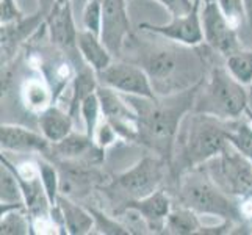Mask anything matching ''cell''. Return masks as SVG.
Returning a JSON list of instances; mask_svg holds the SVG:
<instances>
[{"label": "cell", "mask_w": 252, "mask_h": 235, "mask_svg": "<svg viewBox=\"0 0 252 235\" xmlns=\"http://www.w3.org/2000/svg\"><path fill=\"white\" fill-rule=\"evenodd\" d=\"M202 83V82H201ZM201 83L188 90L166 96L163 101L141 98V107L128 99L138 113V138L168 163L172 159L179 129L184 118L193 110Z\"/></svg>", "instance_id": "1"}, {"label": "cell", "mask_w": 252, "mask_h": 235, "mask_svg": "<svg viewBox=\"0 0 252 235\" xmlns=\"http://www.w3.org/2000/svg\"><path fill=\"white\" fill-rule=\"evenodd\" d=\"M140 66L149 75L155 94L169 96L202 82V62L179 47L147 50Z\"/></svg>", "instance_id": "2"}, {"label": "cell", "mask_w": 252, "mask_h": 235, "mask_svg": "<svg viewBox=\"0 0 252 235\" xmlns=\"http://www.w3.org/2000/svg\"><path fill=\"white\" fill-rule=\"evenodd\" d=\"M205 165L185 169L179 179V201L196 213L220 216L225 221L240 218V208L230 199V195L216 184Z\"/></svg>", "instance_id": "3"}, {"label": "cell", "mask_w": 252, "mask_h": 235, "mask_svg": "<svg viewBox=\"0 0 252 235\" xmlns=\"http://www.w3.org/2000/svg\"><path fill=\"white\" fill-rule=\"evenodd\" d=\"M187 129L182 138V162L185 169L201 167L218 157L227 140V121L208 113L196 111L182 121ZM184 169V171H185Z\"/></svg>", "instance_id": "4"}, {"label": "cell", "mask_w": 252, "mask_h": 235, "mask_svg": "<svg viewBox=\"0 0 252 235\" xmlns=\"http://www.w3.org/2000/svg\"><path fill=\"white\" fill-rule=\"evenodd\" d=\"M194 103L196 111L208 113L222 121H232L246 113L249 107V94L246 86L235 80L227 67L218 66L212 69L204 90L199 86Z\"/></svg>", "instance_id": "5"}, {"label": "cell", "mask_w": 252, "mask_h": 235, "mask_svg": "<svg viewBox=\"0 0 252 235\" xmlns=\"http://www.w3.org/2000/svg\"><path fill=\"white\" fill-rule=\"evenodd\" d=\"M220 167L221 180H215L225 193L243 201L252 199V162L230 143L215 157Z\"/></svg>", "instance_id": "6"}, {"label": "cell", "mask_w": 252, "mask_h": 235, "mask_svg": "<svg viewBox=\"0 0 252 235\" xmlns=\"http://www.w3.org/2000/svg\"><path fill=\"white\" fill-rule=\"evenodd\" d=\"M97 80L100 85L116 90L124 96H136V98L147 99L157 98L149 75L138 65L113 60L103 71L97 72Z\"/></svg>", "instance_id": "7"}, {"label": "cell", "mask_w": 252, "mask_h": 235, "mask_svg": "<svg viewBox=\"0 0 252 235\" xmlns=\"http://www.w3.org/2000/svg\"><path fill=\"white\" fill-rule=\"evenodd\" d=\"M201 19L204 30V41L215 52L227 58L229 55L240 50L237 27L233 25L229 17L224 14L220 3L216 0L212 2H202L201 6Z\"/></svg>", "instance_id": "8"}, {"label": "cell", "mask_w": 252, "mask_h": 235, "mask_svg": "<svg viewBox=\"0 0 252 235\" xmlns=\"http://www.w3.org/2000/svg\"><path fill=\"white\" fill-rule=\"evenodd\" d=\"M164 162L161 157H144L116 179V185L132 199H141L157 191L164 177Z\"/></svg>", "instance_id": "9"}, {"label": "cell", "mask_w": 252, "mask_h": 235, "mask_svg": "<svg viewBox=\"0 0 252 235\" xmlns=\"http://www.w3.org/2000/svg\"><path fill=\"white\" fill-rule=\"evenodd\" d=\"M201 6H202V0H194V6L189 13L184 16H172V21L168 24H161V25L143 24L140 29L149 33H155L166 39H171L174 42H177V44L196 47L204 42Z\"/></svg>", "instance_id": "10"}, {"label": "cell", "mask_w": 252, "mask_h": 235, "mask_svg": "<svg viewBox=\"0 0 252 235\" xmlns=\"http://www.w3.org/2000/svg\"><path fill=\"white\" fill-rule=\"evenodd\" d=\"M100 101L102 116L115 127L119 136L136 140L138 138V113L130 101L121 98V93L99 83L95 90Z\"/></svg>", "instance_id": "11"}, {"label": "cell", "mask_w": 252, "mask_h": 235, "mask_svg": "<svg viewBox=\"0 0 252 235\" xmlns=\"http://www.w3.org/2000/svg\"><path fill=\"white\" fill-rule=\"evenodd\" d=\"M127 0H103L99 38L113 57L123 54L126 39L130 36Z\"/></svg>", "instance_id": "12"}, {"label": "cell", "mask_w": 252, "mask_h": 235, "mask_svg": "<svg viewBox=\"0 0 252 235\" xmlns=\"http://www.w3.org/2000/svg\"><path fill=\"white\" fill-rule=\"evenodd\" d=\"M0 146H2V151H13L19 154H42L50 147V141L42 134H36L22 126L2 124L0 127Z\"/></svg>", "instance_id": "13"}, {"label": "cell", "mask_w": 252, "mask_h": 235, "mask_svg": "<svg viewBox=\"0 0 252 235\" xmlns=\"http://www.w3.org/2000/svg\"><path fill=\"white\" fill-rule=\"evenodd\" d=\"M47 27L50 41L62 49H69L77 44V29L72 16L71 2L55 3L54 10L49 14Z\"/></svg>", "instance_id": "14"}, {"label": "cell", "mask_w": 252, "mask_h": 235, "mask_svg": "<svg viewBox=\"0 0 252 235\" xmlns=\"http://www.w3.org/2000/svg\"><path fill=\"white\" fill-rule=\"evenodd\" d=\"M127 205L136 208L144 216V220L149 223L152 232L164 229V223H166L169 212L172 210L171 199L163 190L154 191V193L141 199H132V201L127 202Z\"/></svg>", "instance_id": "15"}, {"label": "cell", "mask_w": 252, "mask_h": 235, "mask_svg": "<svg viewBox=\"0 0 252 235\" xmlns=\"http://www.w3.org/2000/svg\"><path fill=\"white\" fill-rule=\"evenodd\" d=\"M57 207L60 212V218H62L63 223V228L67 234L85 235L90 234L91 229L95 226L94 215L91 213V210H86V208L71 201L64 195L58 196Z\"/></svg>", "instance_id": "16"}, {"label": "cell", "mask_w": 252, "mask_h": 235, "mask_svg": "<svg viewBox=\"0 0 252 235\" xmlns=\"http://www.w3.org/2000/svg\"><path fill=\"white\" fill-rule=\"evenodd\" d=\"M75 47L79 49L85 63L90 67H93L95 74L103 71V69L113 62V55L105 47V44L102 42V39L90 30H85V29L79 30Z\"/></svg>", "instance_id": "17"}, {"label": "cell", "mask_w": 252, "mask_h": 235, "mask_svg": "<svg viewBox=\"0 0 252 235\" xmlns=\"http://www.w3.org/2000/svg\"><path fill=\"white\" fill-rule=\"evenodd\" d=\"M38 124L41 134L44 135L50 144L58 143L72 134V115L57 105H50L39 113Z\"/></svg>", "instance_id": "18"}, {"label": "cell", "mask_w": 252, "mask_h": 235, "mask_svg": "<svg viewBox=\"0 0 252 235\" xmlns=\"http://www.w3.org/2000/svg\"><path fill=\"white\" fill-rule=\"evenodd\" d=\"M0 202L2 207L25 205L24 191L16 167L5 155H2V168H0Z\"/></svg>", "instance_id": "19"}, {"label": "cell", "mask_w": 252, "mask_h": 235, "mask_svg": "<svg viewBox=\"0 0 252 235\" xmlns=\"http://www.w3.org/2000/svg\"><path fill=\"white\" fill-rule=\"evenodd\" d=\"M201 229L202 226L197 218V213L185 205H180L177 208H172L169 212L166 223H164L163 232L174 234V235H189V234H199Z\"/></svg>", "instance_id": "20"}, {"label": "cell", "mask_w": 252, "mask_h": 235, "mask_svg": "<svg viewBox=\"0 0 252 235\" xmlns=\"http://www.w3.org/2000/svg\"><path fill=\"white\" fill-rule=\"evenodd\" d=\"M21 94H22L24 103L27 105V108H30L32 111H38V113L50 107L52 99H54V96H52L47 83L38 77L25 80V83L22 85Z\"/></svg>", "instance_id": "21"}, {"label": "cell", "mask_w": 252, "mask_h": 235, "mask_svg": "<svg viewBox=\"0 0 252 235\" xmlns=\"http://www.w3.org/2000/svg\"><path fill=\"white\" fill-rule=\"evenodd\" d=\"M52 149L57 152L58 157H62V159L75 160L94 149V140L86 134L79 135L72 132V134H69L64 140L52 144Z\"/></svg>", "instance_id": "22"}, {"label": "cell", "mask_w": 252, "mask_h": 235, "mask_svg": "<svg viewBox=\"0 0 252 235\" xmlns=\"http://www.w3.org/2000/svg\"><path fill=\"white\" fill-rule=\"evenodd\" d=\"M25 205L2 207V221L0 234L2 235H27L32 231L29 215L24 212Z\"/></svg>", "instance_id": "23"}, {"label": "cell", "mask_w": 252, "mask_h": 235, "mask_svg": "<svg viewBox=\"0 0 252 235\" xmlns=\"http://www.w3.org/2000/svg\"><path fill=\"white\" fill-rule=\"evenodd\" d=\"M238 119L227 121V140L252 162V124L249 119Z\"/></svg>", "instance_id": "24"}, {"label": "cell", "mask_w": 252, "mask_h": 235, "mask_svg": "<svg viewBox=\"0 0 252 235\" xmlns=\"http://www.w3.org/2000/svg\"><path fill=\"white\" fill-rule=\"evenodd\" d=\"M225 67L230 75L245 86H252V52L237 50L225 58Z\"/></svg>", "instance_id": "25"}, {"label": "cell", "mask_w": 252, "mask_h": 235, "mask_svg": "<svg viewBox=\"0 0 252 235\" xmlns=\"http://www.w3.org/2000/svg\"><path fill=\"white\" fill-rule=\"evenodd\" d=\"M79 115L83 119L85 134L94 140L95 130H97V126L100 124V115H102L100 101H99L97 93L94 91L82 101L80 108H79Z\"/></svg>", "instance_id": "26"}, {"label": "cell", "mask_w": 252, "mask_h": 235, "mask_svg": "<svg viewBox=\"0 0 252 235\" xmlns=\"http://www.w3.org/2000/svg\"><path fill=\"white\" fill-rule=\"evenodd\" d=\"M38 169H39V177L44 187L46 196L50 202V207H55L58 202L60 196V171L52 165L50 162L41 159L38 162Z\"/></svg>", "instance_id": "27"}, {"label": "cell", "mask_w": 252, "mask_h": 235, "mask_svg": "<svg viewBox=\"0 0 252 235\" xmlns=\"http://www.w3.org/2000/svg\"><path fill=\"white\" fill-rule=\"evenodd\" d=\"M102 2L103 0H86L83 8V29L90 30L94 34L100 33V22H102Z\"/></svg>", "instance_id": "28"}, {"label": "cell", "mask_w": 252, "mask_h": 235, "mask_svg": "<svg viewBox=\"0 0 252 235\" xmlns=\"http://www.w3.org/2000/svg\"><path fill=\"white\" fill-rule=\"evenodd\" d=\"M220 3L224 14L229 17V21L238 27L246 22V10L245 0H216Z\"/></svg>", "instance_id": "29"}, {"label": "cell", "mask_w": 252, "mask_h": 235, "mask_svg": "<svg viewBox=\"0 0 252 235\" xmlns=\"http://www.w3.org/2000/svg\"><path fill=\"white\" fill-rule=\"evenodd\" d=\"M118 136L119 135L115 130V127H113L108 121L103 119L102 123L97 126V130H95L94 141H95V144H97V147H100V149H107L108 146H111L116 141Z\"/></svg>", "instance_id": "30"}, {"label": "cell", "mask_w": 252, "mask_h": 235, "mask_svg": "<svg viewBox=\"0 0 252 235\" xmlns=\"http://www.w3.org/2000/svg\"><path fill=\"white\" fill-rule=\"evenodd\" d=\"M91 213L94 215V221H95V226L100 229V232L103 234H128V231L124 228L121 221H113L110 220L107 215H103L97 210H94L91 208Z\"/></svg>", "instance_id": "31"}, {"label": "cell", "mask_w": 252, "mask_h": 235, "mask_svg": "<svg viewBox=\"0 0 252 235\" xmlns=\"http://www.w3.org/2000/svg\"><path fill=\"white\" fill-rule=\"evenodd\" d=\"M21 19V11L14 0H2L0 5V21L2 24H13Z\"/></svg>", "instance_id": "32"}, {"label": "cell", "mask_w": 252, "mask_h": 235, "mask_svg": "<svg viewBox=\"0 0 252 235\" xmlns=\"http://www.w3.org/2000/svg\"><path fill=\"white\" fill-rule=\"evenodd\" d=\"M161 5H164L171 11L172 16H184L189 13L194 6V0H158Z\"/></svg>", "instance_id": "33"}, {"label": "cell", "mask_w": 252, "mask_h": 235, "mask_svg": "<svg viewBox=\"0 0 252 235\" xmlns=\"http://www.w3.org/2000/svg\"><path fill=\"white\" fill-rule=\"evenodd\" d=\"M245 10H246V22L252 29V0H245Z\"/></svg>", "instance_id": "34"}, {"label": "cell", "mask_w": 252, "mask_h": 235, "mask_svg": "<svg viewBox=\"0 0 252 235\" xmlns=\"http://www.w3.org/2000/svg\"><path fill=\"white\" fill-rule=\"evenodd\" d=\"M245 115L248 116V119L251 121V124H252V108H251V107H248V110H246Z\"/></svg>", "instance_id": "35"}, {"label": "cell", "mask_w": 252, "mask_h": 235, "mask_svg": "<svg viewBox=\"0 0 252 235\" xmlns=\"http://www.w3.org/2000/svg\"><path fill=\"white\" fill-rule=\"evenodd\" d=\"M66 2H71V0H55V3H66Z\"/></svg>", "instance_id": "36"}, {"label": "cell", "mask_w": 252, "mask_h": 235, "mask_svg": "<svg viewBox=\"0 0 252 235\" xmlns=\"http://www.w3.org/2000/svg\"><path fill=\"white\" fill-rule=\"evenodd\" d=\"M202 2H212V0H202Z\"/></svg>", "instance_id": "37"}]
</instances>
